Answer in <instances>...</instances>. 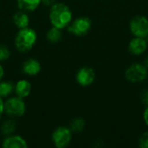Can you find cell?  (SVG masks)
I'll return each mask as SVG.
<instances>
[{"label":"cell","mask_w":148,"mask_h":148,"mask_svg":"<svg viewBox=\"0 0 148 148\" xmlns=\"http://www.w3.org/2000/svg\"><path fill=\"white\" fill-rule=\"evenodd\" d=\"M144 65L148 69V56L146 58V60H145V62H144Z\"/></svg>","instance_id":"cell-26"},{"label":"cell","mask_w":148,"mask_h":148,"mask_svg":"<svg viewBox=\"0 0 148 148\" xmlns=\"http://www.w3.org/2000/svg\"><path fill=\"white\" fill-rule=\"evenodd\" d=\"M62 36V33L61 29L58 28H56L54 26L47 33V39L50 42H57L61 41Z\"/></svg>","instance_id":"cell-16"},{"label":"cell","mask_w":148,"mask_h":148,"mask_svg":"<svg viewBox=\"0 0 148 148\" xmlns=\"http://www.w3.org/2000/svg\"><path fill=\"white\" fill-rule=\"evenodd\" d=\"M13 23L19 29L28 27L29 23V18L27 15V12L21 10L16 11L13 16Z\"/></svg>","instance_id":"cell-13"},{"label":"cell","mask_w":148,"mask_h":148,"mask_svg":"<svg viewBox=\"0 0 148 148\" xmlns=\"http://www.w3.org/2000/svg\"><path fill=\"white\" fill-rule=\"evenodd\" d=\"M92 27V21L89 17L82 16L69 23L68 26V31L75 36H82L87 35Z\"/></svg>","instance_id":"cell-5"},{"label":"cell","mask_w":148,"mask_h":148,"mask_svg":"<svg viewBox=\"0 0 148 148\" xmlns=\"http://www.w3.org/2000/svg\"><path fill=\"white\" fill-rule=\"evenodd\" d=\"M140 101L142 104L146 107H148V88H146L141 91L140 95Z\"/></svg>","instance_id":"cell-21"},{"label":"cell","mask_w":148,"mask_h":148,"mask_svg":"<svg viewBox=\"0 0 148 148\" xmlns=\"http://www.w3.org/2000/svg\"><path fill=\"white\" fill-rule=\"evenodd\" d=\"M56 2V0H41V3H42L45 5L48 6H52L53 4H55Z\"/></svg>","instance_id":"cell-22"},{"label":"cell","mask_w":148,"mask_h":148,"mask_svg":"<svg viewBox=\"0 0 148 148\" xmlns=\"http://www.w3.org/2000/svg\"><path fill=\"white\" fill-rule=\"evenodd\" d=\"M10 56V52L9 49L4 45L0 44V62L9 59Z\"/></svg>","instance_id":"cell-19"},{"label":"cell","mask_w":148,"mask_h":148,"mask_svg":"<svg viewBox=\"0 0 148 148\" xmlns=\"http://www.w3.org/2000/svg\"><path fill=\"white\" fill-rule=\"evenodd\" d=\"M146 40H147V44H148V35L147 36V37H146Z\"/></svg>","instance_id":"cell-27"},{"label":"cell","mask_w":148,"mask_h":148,"mask_svg":"<svg viewBox=\"0 0 148 148\" xmlns=\"http://www.w3.org/2000/svg\"><path fill=\"white\" fill-rule=\"evenodd\" d=\"M143 119H144V121H145L146 125L148 127V107H146V109L144 110Z\"/></svg>","instance_id":"cell-23"},{"label":"cell","mask_w":148,"mask_h":148,"mask_svg":"<svg viewBox=\"0 0 148 148\" xmlns=\"http://www.w3.org/2000/svg\"><path fill=\"white\" fill-rule=\"evenodd\" d=\"M148 76L147 68L140 62L131 64L125 71L126 79L133 83H139L144 82Z\"/></svg>","instance_id":"cell-3"},{"label":"cell","mask_w":148,"mask_h":148,"mask_svg":"<svg viewBox=\"0 0 148 148\" xmlns=\"http://www.w3.org/2000/svg\"><path fill=\"white\" fill-rule=\"evenodd\" d=\"M36 31L29 27L20 29L15 37V45L18 51H29L36 42Z\"/></svg>","instance_id":"cell-2"},{"label":"cell","mask_w":148,"mask_h":148,"mask_svg":"<svg viewBox=\"0 0 148 148\" xmlns=\"http://www.w3.org/2000/svg\"><path fill=\"white\" fill-rule=\"evenodd\" d=\"M138 146L140 148H148V131L140 135L138 140Z\"/></svg>","instance_id":"cell-20"},{"label":"cell","mask_w":148,"mask_h":148,"mask_svg":"<svg viewBox=\"0 0 148 148\" xmlns=\"http://www.w3.org/2000/svg\"><path fill=\"white\" fill-rule=\"evenodd\" d=\"M14 89V85L10 82H0V97L5 98L10 95Z\"/></svg>","instance_id":"cell-18"},{"label":"cell","mask_w":148,"mask_h":148,"mask_svg":"<svg viewBox=\"0 0 148 148\" xmlns=\"http://www.w3.org/2000/svg\"><path fill=\"white\" fill-rule=\"evenodd\" d=\"M27 147L26 140L17 135H9L3 141V147L4 148H26Z\"/></svg>","instance_id":"cell-10"},{"label":"cell","mask_w":148,"mask_h":148,"mask_svg":"<svg viewBox=\"0 0 148 148\" xmlns=\"http://www.w3.org/2000/svg\"><path fill=\"white\" fill-rule=\"evenodd\" d=\"M26 111L25 103L22 98L11 97L3 102V112L11 117H21Z\"/></svg>","instance_id":"cell-4"},{"label":"cell","mask_w":148,"mask_h":148,"mask_svg":"<svg viewBox=\"0 0 148 148\" xmlns=\"http://www.w3.org/2000/svg\"><path fill=\"white\" fill-rule=\"evenodd\" d=\"M16 129V122L14 120H7L1 126V132L3 135H11Z\"/></svg>","instance_id":"cell-15"},{"label":"cell","mask_w":148,"mask_h":148,"mask_svg":"<svg viewBox=\"0 0 148 148\" xmlns=\"http://www.w3.org/2000/svg\"><path fill=\"white\" fill-rule=\"evenodd\" d=\"M3 113H4L3 112V101L2 100V97H0V119H1Z\"/></svg>","instance_id":"cell-24"},{"label":"cell","mask_w":148,"mask_h":148,"mask_svg":"<svg viewBox=\"0 0 148 148\" xmlns=\"http://www.w3.org/2000/svg\"><path fill=\"white\" fill-rule=\"evenodd\" d=\"M22 69L25 75L33 76V75H37L41 71V64L38 61L33 58H30V59L26 60L23 63Z\"/></svg>","instance_id":"cell-11"},{"label":"cell","mask_w":148,"mask_h":148,"mask_svg":"<svg viewBox=\"0 0 148 148\" xmlns=\"http://www.w3.org/2000/svg\"><path fill=\"white\" fill-rule=\"evenodd\" d=\"M71 140L72 132L67 127H59L52 134V141L57 148L67 147Z\"/></svg>","instance_id":"cell-7"},{"label":"cell","mask_w":148,"mask_h":148,"mask_svg":"<svg viewBox=\"0 0 148 148\" xmlns=\"http://www.w3.org/2000/svg\"><path fill=\"white\" fill-rule=\"evenodd\" d=\"M84 127H85V121L82 118L80 117L73 119L69 124V129L71 130V132H75V133L82 132L84 129Z\"/></svg>","instance_id":"cell-17"},{"label":"cell","mask_w":148,"mask_h":148,"mask_svg":"<svg viewBox=\"0 0 148 148\" xmlns=\"http://www.w3.org/2000/svg\"><path fill=\"white\" fill-rule=\"evenodd\" d=\"M31 91V84L29 82L26 80H21L16 82L15 85V92L16 94V96L23 99L29 95Z\"/></svg>","instance_id":"cell-12"},{"label":"cell","mask_w":148,"mask_h":148,"mask_svg":"<svg viewBox=\"0 0 148 148\" xmlns=\"http://www.w3.org/2000/svg\"><path fill=\"white\" fill-rule=\"evenodd\" d=\"M95 79V73L93 69L88 67H83L80 69L76 74V81L79 85L82 87H88L91 85Z\"/></svg>","instance_id":"cell-8"},{"label":"cell","mask_w":148,"mask_h":148,"mask_svg":"<svg viewBox=\"0 0 148 148\" xmlns=\"http://www.w3.org/2000/svg\"><path fill=\"white\" fill-rule=\"evenodd\" d=\"M40 3L41 0H17V6L19 10L25 12L35 10Z\"/></svg>","instance_id":"cell-14"},{"label":"cell","mask_w":148,"mask_h":148,"mask_svg":"<svg viewBox=\"0 0 148 148\" xmlns=\"http://www.w3.org/2000/svg\"><path fill=\"white\" fill-rule=\"evenodd\" d=\"M3 74H4L3 69V67L1 66V64H0V80L3 78Z\"/></svg>","instance_id":"cell-25"},{"label":"cell","mask_w":148,"mask_h":148,"mask_svg":"<svg viewBox=\"0 0 148 148\" xmlns=\"http://www.w3.org/2000/svg\"><path fill=\"white\" fill-rule=\"evenodd\" d=\"M49 20L52 26L60 29L69 25L72 21V11L63 3H56L49 10Z\"/></svg>","instance_id":"cell-1"},{"label":"cell","mask_w":148,"mask_h":148,"mask_svg":"<svg viewBox=\"0 0 148 148\" xmlns=\"http://www.w3.org/2000/svg\"><path fill=\"white\" fill-rule=\"evenodd\" d=\"M129 29L134 36L146 38L148 35V18L145 16H135L129 23Z\"/></svg>","instance_id":"cell-6"},{"label":"cell","mask_w":148,"mask_h":148,"mask_svg":"<svg viewBox=\"0 0 148 148\" xmlns=\"http://www.w3.org/2000/svg\"><path fill=\"white\" fill-rule=\"evenodd\" d=\"M147 42L146 38L134 36L128 44V49L131 54L134 56H140L145 53L147 49Z\"/></svg>","instance_id":"cell-9"}]
</instances>
